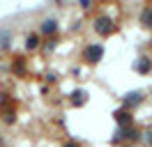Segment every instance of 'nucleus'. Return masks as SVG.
<instances>
[{"mask_svg":"<svg viewBox=\"0 0 152 147\" xmlns=\"http://www.w3.org/2000/svg\"><path fill=\"white\" fill-rule=\"evenodd\" d=\"M102 57H104V46L90 44V46H86V48H83V60H86L88 64H97Z\"/></svg>","mask_w":152,"mask_h":147,"instance_id":"f257e3e1","label":"nucleus"},{"mask_svg":"<svg viewBox=\"0 0 152 147\" xmlns=\"http://www.w3.org/2000/svg\"><path fill=\"white\" fill-rule=\"evenodd\" d=\"M113 30H115V25H113V21H111V16H97L95 18V32L97 35H102V37H108V35H113Z\"/></svg>","mask_w":152,"mask_h":147,"instance_id":"f03ea898","label":"nucleus"},{"mask_svg":"<svg viewBox=\"0 0 152 147\" xmlns=\"http://www.w3.org/2000/svg\"><path fill=\"white\" fill-rule=\"evenodd\" d=\"M141 101H143V92L141 90L127 92V94L122 97V108L124 110H132V108H136V106H141Z\"/></svg>","mask_w":152,"mask_h":147,"instance_id":"7ed1b4c3","label":"nucleus"},{"mask_svg":"<svg viewBox=\"0 0 152 147\" xmlns=\"http://www.w3.org/2000/svg\"><path fill=\"white\" fill-rule=\"evenodd\" d=\"M113 117H115V122L120 124V129L132 127V124H134V115L129 113V110H124V108H118V110L113 113Z\"/></svg>","mask_w":152,"mask_h":147,"instance_id":"20e7f679","label":"nucleus"},{"mask_svg":"<svg viewBox=\"0 0 152 147\" xmlns=\"http://www.w3.org/2000/svg\"><path fill=\"white\" fill-rule=\"evenodd\" d=\"M44 37H56L58 35V23H56V18H46L44 23H42V30H39Z\"/></svg>","mask_w":152,"mask_h":147,"instance_id":"39448f33","label":"nucleus"},{"mask_svg":"<svg viewBox=\"0 0 152 147\" xmlns=\"http://www.w3.org/2000/svg\"><path fill=\"white\" fill-rule=\"evenodd\" d=\"M69 101H72V106H76V108H78V106H86V101H88V92L78 87V90H74V92H72Z\"/></svg>","mask_w":152,"mask_h":147,"instance_id":"423d86ee","label":"nucleus"},{"mask_svg":"<svg viewBox=\"0 0 152 147\" xmlns=\"http://www.w3.org/2000/svg\"><path fill=\"white\" fill-rule=\"evenodd\" d=\"M136 71H138V74H150L152 71V60H150V57H145V55L138 57V62H136Z\"/></svg>","mask_w":152,"mask_h":147,"instance_id":"0eeeda50","label":"nucleus"},{"mask_svg":"<svg viewBox=\"0 0 152 147\" xmlns=\"http://www.w3.org/2000/svg\"><path fill=\"white\" fill-rule=\"evenodd\" d=\"M138 21H141L143 28H152V9H143L141 16H138Z\"/></svg>","mask_w":152,"mask_h":147,"instance_id":"6e6552de","label":"nucleus"},{"mask_svg":"<svg viewBox=\"0 0 152 147\" xmlns=\"http://www.w3.org/2000/svg\"><path fill=\"white\" fill-rule=\"evenodd\" d=\"M37 46H39V37H37V35H32V37H28V39H26V48H28V51H35Z\"/></svg>","mask_w":152,"mask_h":147,"instance_id":"1a4fd4ad","label":"nucleus"},{"mask_svg":"<svg viewBox=\"0 0 152 147\" xmlns=\"http://www.w3.org/2000/svg\"><path fill=\"white\" fill-rule=\"evenodd\" d=\"M2 119H5L7 124H12V122L16 119V115H14V110H5V115H2Z\"/></svg>","mask_w":152,"mask_h":147,"instance_id":"9d476101","label":"nucleus"},{"mask_svg":"<svg viewBox=\"0 0 152 147\" xmlns=\"http://www.w3.org/2000/svg\"><path fill=\"white\" fill-rule=\"evenodd\" d=\"M145 145L152 147V129H150V131H145Z\"/></svg>","mask_w":152,"mask_h":147,"instance_id":"9b49d317","label":"nucleus"},{"mask_svg":"<svg viewBox=\"0 0 152 147\" xmlns=\"http://www.w3.org/2000/svg\"><path fill=\"white\" fill-rule=\"evenodd\" d=\"M65 147H81V143H76V140H69V143H65Z\"/></svg>","mask_w":152,"mask_h":147,"instance_id":"f8f14e48","label":"nucleus"},{"mask_svg":"<svg viewBox=\"0 0 152 147\" xmlns=\"http://www.w3.org/2000/svg\"><path fill=\"white\" fill-rule=\"evenodd\" d=\"M78 2H81V7H90L92 5V0H78Z\"/></svg>","mask_w":152,"mask_h":147,"instance_id":"ddd939ff","label":"nucleus"},{"mask_svg":"<svg viewBox=\"0 0 152 147\" xmlns=\"http://www.w3.org/2000/svg\"><path fill=\"white\" fill-rule=\"evenodd\" d=\"M150 48H152V41H150Z\"/></svg>","mask_w":152,"mask_h":147,"instance_id":"4468645a","label":"nucleus"}]
</instances>
